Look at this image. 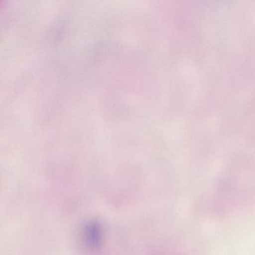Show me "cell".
Masks as SVG:
<instances>
[{"instance_id":"2","label":"cell","mask_w":255,"mask_h":255,"mask_svg":"<svg viewBox=\"0 0 255 255\" xmlns=\"http://www.w3.org/2000/svg\"><path fill=\"white\" fill-rule=\"evenodd\" d=\"M3 4H4V1H0V9L3 7Z\"/></svg>"},{"instance_id":"1","label":"cell","mask_w":255,"mask_h":255,"mask_svg":"<svg viewBox=\"0 0 255 255\" xmlns=\"http://www.w3.org/2000/svg\"><path fill=\"white\" fill-rule=\"evenodd\" d=\"M82 245L89 252L98 251L103 241V229L101 223L97 220L87 222L81 231Z\"/></svg>"}]
</instances>
